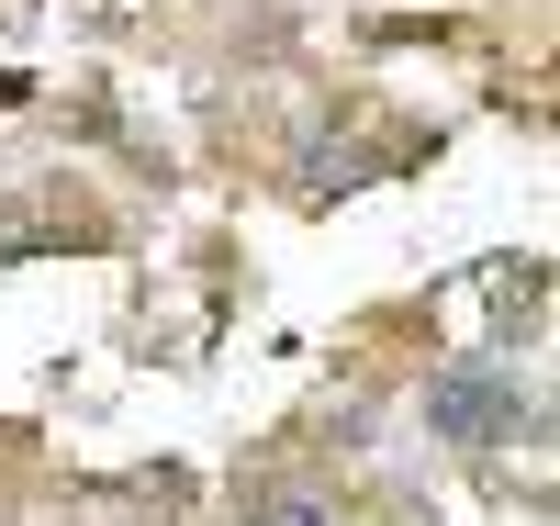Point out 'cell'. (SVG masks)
Here are the masks:
<instances>
[{"instance_id":"1","label":"cell","mask_w":560,"mask_h":526,"mask_svg":"<svg viewBox=\"0 0 560 526\" xmlns=\"http://www.w3.org/2000/svg\"><path fill=\"white\" fill-rule=\"evenodd\" d=\"M516 425H538L516 404V370H438L427 381V437H448V448H516Z\"/></svg>"},{"instance_id":"2","label":"cell","mask_w":560,"mask_h":526,"mask_svg":"<svg viewBox=\"0 0 560 526\" xmlns=\"http://www.w3.org/2000/svg\"><path fill=\"white\" fill-rule=\"evenodd\" d=\"M247 526H337L314 493H292V482H269V493H247Z\"/></svg>"}]
</instances>
